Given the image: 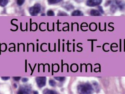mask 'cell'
Instances as JSON below:
<instances>
[{
    "label": "cell",
    "instance_id": "1",
    "mask_svg": "<svg viewBox=\"0 0 125 94\" xmlns=\"http://www.w3.org/2000/svg\"><path fill=\"white\" fill-rule=\"evenodd\" d=\"M108 4H111V10L113 12H114L118 9L123 10L125 8V3L124 1L120 0H109L108 1Z\"/></svg>",
    "mask_w": 125,
    "mask_h": 94
},
{
    "label": "cell",
    "instance_id": "2",
    "mask_svg": "<svg viewBox=\"0 0 125 94\" xmlns=\"http://www.w3.org/2000/svg\"><path fill=\"white\" fill-rule=\"evenodd\" d=\"M93 91L92 86L88 83L81 84L78 86V91L80 94H90Z\"/></svg>",
    "mask_w": 125,
    "mask_h": 94
},
{
    "label": "cell",
    "instance_id": "3",
    "mask_svg": "<svg viewBox=\"0 0 125 94\" xmlns=\"http://www.w3.org/2000/svg\"><path fill=\"white\" fill-rule=\"evenodd\" d=\"M41 9V5L39 3L35 4L33 6L29 8V12L32 16H37L38 13L40 12Z\"/></svg>",
    "mask_w": 125,
    "mask_h": 94
},
{
    "label": "cell",
    "instance_id": "4",
    "mask_svg": "<svg viewBox=\"0 0 125 94\" xmlns=\"http://www.w3.org/2000/svg\"><path fill=\"white\" fill-rule=\"evenodd\" d=\"M31 92V87L29 85H23L20 87L18 94H30Z\"/></svg>",
    "mask_w": 125,
    "mask_h": 94
},
{
    "label": "cell",
    "instance_id": "5",
    "mask_svg": "<svg viewBox=\"0 0 125 94\" xmlns=\"http://www.w3.org/2000/svg\"><path fill=\"white\" fill-rule=\"evenodd\" d=\"M35 80L39 87L42 88L45 86L46 82V78L45 77H36Z\"/></svg>",
    "mask_w": 125,
    "mask_h": 94
},
{
    "label": "cell",
    "instance_id": "6",
    "mask_svg": "<svg viewBox=\"0 0 125 94\" xmlns=\"http://www.w3.org/2000/svg\"><path fill=\"white\" fill-rule=\"evenodd\" d=\"M103 0H88L86 4L89 7H94L99 5Z\"/></svg>",
    "mask_w": 125,
    "mask_h": 94
},
{
    "label": "cell",
    "instance_id": "7",
    "mask_svg": "<svg viewBox=\"0 0 125 94\" xmlns=\"http://www.w3.org/2000/svg\"><path fill=\"white\" fill-rule=\"evenodd\" d=\"M72 16H83V12L79 10H76L72 13Z\"/></svg>",
    "mask_w": 125,
    "mask_h": 94
},
{
    "label": "cell",
    "instance_id": "8",
    "mask_svg": "<svg viewBox=\"0 0 125 94\" xmlns=\"http://www.w3.org/2000/svg\"><path fill=\"white\" fill-rule=\"evenodd\" d=\"M90 15L92 16H101V14L100 12L95 10H92L90 11Z\"/></svg>",
    "mask_w": 125,
    "mask_h": 94
},
{
    "label": "cell",
    "instance_id": "9",
    "mask_svg": "<svg viewBox=\"0 0 125 94\" xmlns=\"http://www.w3.org/2000/svg\"><path fill=\"white\" fill-rule=\"evenodd\" d=\"M43 94H58L56 91L48 89H45L43 91Z\"/></svg>",
    "mask_w": 125,
    "mask_h": 94
},
{
    "label": "cell",
    "instance_id": "10",
    "mask_svg": "<svg viewBox=\"0 0 125 94\" xmlns=\"http://www.w3.org/2000/svg\"><path fill=\"white\" fill-rule=\"evenodd\" d=\"M62 0H48V3L49 4H56Z\"/></svg>",
    "mask_w": 125,
    "mask_h": 94
},
{
    "label": "cell",
    "instance_id": "11",
    "mask_svg": "<svg viewBox=\"0 0 125 94\" xmlns=\"http://www.w3.org/2000/svg\"><path fill=\"white\" fill-rule=\"evenodd\" d=\"M8 3V0H0V6H5Z\"/></svg>",
    "mask_w": 125,
    "mask_h": 94
},
{
    "label": "cell",
    "instance_id": "12",
    "mask_svg": "<svg viewBox=\"0 0 125 94\" xmlns=\"http://www.w3.org/2000/svg\"><path fill=\"white\" fill-rule=\"evenodd\" d=\"M55 79L60 82H63L65 80V78L64 77H55Z\"/></svg>",
    "mask_w": 125,
    "mask_h": 94
},
{
    "label": "cell",
    "instance_id": "13",
    "mask_svg": "<svg viewBox=\"0 0 125 94\" xmlns=\"http://www.w3.org/2000/svg\"><path fill=\"white\" fill-rule=\"evenodd\" d=\"M47 15L48 16H55V13L53 10H50L47 11Z\"/></svg>",
    "mask_w": 125,
    "mask_h": 94
},
{
    "label": "cell",
    "instance_id": "14",
    "mask_svg": "<svg viewBox=\"0 0 125 94\" xmlns=\"http://www.w3.org/2000/svg\"><path fill=\"white\" fill-rule=\"evenodd\" d=\"M25 0H17V4L19 6H21L22 5L24 2H25Z\"/></svg>",
    "mask_w": 125,
    "mask_h": 94
},
{
    "label": "cell",
    "instance_id": "15",
    "mask_svg": "<svg viewBox=\"0 0 125 94\" xmlns=\"http://www.w3.org/2000/svg\"><path fill=\"white\" fill-rule=\"evenodd\" d=\"M49 84L52 87H55L56 85V82H55L54 80H50V81H49Z\"/></svg>",
    "mask_w": 125,
    "mask_h": 94
},
{
    "label": "cell",
    "instance_id": "16",
    "mask_svg": "<svg viewBox=\"0 0 125 94\" xmlns=\"http://www.w3.org/2000/svg\"><path fill=\"white\" fill-rule=\"evenodd\" d=\"M57 15L58 16H68V15L66 13L64 12H60L58 13Z\"/></svg>",
    "mask_w": 125,
    "mask_h": 94
},
{
    "label": "cell",
    "instance_id": "17",
    "mask_svg": "<svg viewBox=\"0 0 125 94\" xmlns=\"http://www.w3.org/2000/svg\"><path fill=\"white\" fill-rule=\"evenodd\" d=\"M98 9H99V11L100 12L102 13H104V11L103 10V9L102 7L99 6V7H98Z\"/></svg>",
    "mask_w": 125,
    "mask_h": 94
},
{
    "label": "cell",
    "instance_id": "18",
    "mask_svg": "<svg viewBox=\"0 0 125 94\" xmlns=\"http://www.w3.org/2000/svg\"><path fill=\"white\" fill-rule=\"evenodd\" d=\"M10 77H1V79L4 81H7V80L10 79Z\"/></svg>",
    "mask_w": 125,
    "mask_h": 94
},
{
    "label": "cell",
    "instance_id": "19",
    "mask_svg": "<svg viewBox=\"0 0 125 94\" xmlns=\"http://www.w3.org/2000/svg\"><path fill=\"white\" fill-rule=\"evenodd\" d=\"M13 78L16 81H19V80L21 79V77H14Z\"/></svg>",
    "mask_w": 125,
    "mask_h": 94
},
{
    "label": "cell",
    "instance_id": "20",
    "mask_svg": "<svg viewBox=\"0 0 125 94\" xmlns=\"http://www.w3.org/2000/svg\"><path fill=\"white\" fill-rule=\"evenodd\" d=\"M28 79L27 78H24L22 79V82H27L28 81Z\"/></svg>",
    "mask_w": 125,
    "mask_h": 94
},
{
    "label": "cell",
    "instance_id": "21",
    "mask_svg": "<svg viewBox=\"0 0 125 94\" xmlns=\"http://www.w3.org/2000/svg\"><path fill=\"white\" fill-rule=\"evenodd\" d=\"M33 94H38V91H34L33 92Z\"/></svg>",
    "mask_w": 125,
    "mask_h": 94
},
{
    "label": "cell",
    "instance_id": "22",
    "mask_svg": "<svg viewBox=\"0 0 125 94\" xmlns=\"http://www.w3.org/2000/svg\"><path fill=\"white\" fill-rule=\"evenodd\" d=\"M41 16H45V14H42L41 15Z\"/></svg>",
    "mask_w": 125,
    "mask_h": 94
}]
</instances>
